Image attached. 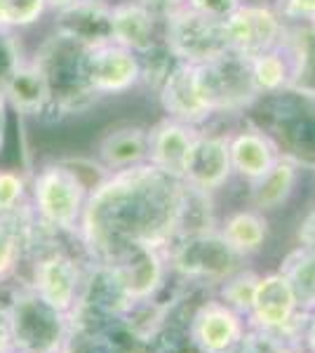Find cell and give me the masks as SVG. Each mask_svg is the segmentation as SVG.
I'll list each match as a JSON object with an SVG mask.
<instances>
[{
    "label": "cell",
    "mask_w": 315,
    "mask_h": 353,
    "mask_svg": "<svg viewBox=\"0 0 315 353\" xmlns=\"http://www.w3.org/2000/svg\"><path fill=\"white\" fill-rule=\"evenodd\" d=\"M184 179L141 163L96 181L76 233L85 259L111 264L134 248L165 250L179 236Z\"/></svg>",
    "instance_id": "1"
},
{
    "label": "cell",
    "mask_w": 315,
    "mask_h": 353,
    "mask_svg": "<svg viewBox=\"0 0 315 353\" xmlns=\"http://www.w3.org/2000/svg\"><path fill=\"white\" fill-rule=\"evenodd\" d=\"M88 50L71 38L54 33L40 45L36 64L43 71L50 90L48 111L57 116L80 113L94 104L99 94L88 81Z\"/></svg>",
    "instance_id": "2"
},
{
    "label": "cell",
    "mask_w": 315,
    "mask_h": 353,
    "mask_svg": "<svg viewBox=\"0 0 315 353\" xmlns=\"http://www.w3.org/2000/svg\"><path fill=\"white\" fill-rule=\"evenodd\" d=\"M170 273L184 285L216 288L219 283L245 269V259L228 245L219 226L207 231L181 233L165 248Z\"/></svg>",
    "instance_id": "3"
},
{
    "label": "cell",
    "mask_w": 315,
    "mask_h": 353,
    "mask_svg": "<svg viewBox=\"0 0 315 353\" xmlns=\"http://www.w3.org/2000/svg\"><path fill=\"white\" fill-rule=\"evenodd\" d=\"M12 349L21 353H64L73 334L71 316L43 297L28 283L17 288L5 304Z\"/></svg>",
    "instance_id": "4"
},
{
    "label": "cell",
    "mask_w": 315,
    "mask_h": 353,
    "mask_svg": "<svg viewBox=\"0 0 315 353\" xmlns=\"http://www.w3.org/2000/svg\"><path fill=\"white\" fill-rule=\"evenodd\" d=\"M263 123L283 156L315 168V92L285 88L263 94Z\"/></svg>",
    "instance_id": "5"
},
{
    "label": "cell",
    "mask_w": 315,
    "mask_h": 353,
    "mask_svg": "<svg viewBox=\"0 0 315 353\" xmlns=\"http://www.w3.org/2000/svg\"><path fill=\"white\" fill-rule=\"evenodd\" d=\"M90 186L80 170L64 163L45 165L31 181V208L40 221L61 236L76 238Z\"/></svg>",
    "instance_id": "6"
},
{
    "label": "cell",
    "mask_w": 315,
    "mask_h": 353,
    "mask_svg": "<svg viewBox=\"0 0 315 353\" xmlns=\"http://www.w3.org/2000/svg\"><path fill=\"white\" fill-rule=\"evenodd\" d=\"M136 301L130 297L111 264L85 261L83 285L78 301L71 311V323L76 332H96V330L118 327Z\"/></svg>",
    "instance_id": "7"
},
{
    "label": "cell",
    "mask_w": 315,
    "mask_h": 353,
    "mask_svg": "<svg viewBox=\"0 0 315 353\" xmlns=\"http://www.w3.org/2000/svg\"><path fill=\"white\" fill-rule=\"evenodd\" d=\"M198 85L210 111H238L250 106L259 97V90L252 76V59L236 50L196 66Z\"/></svg>",
    "instance_id": "8"
},
{
    "label": "cell",
    "mask_w": 315,
    "mask_h": 353,
    "mask_svg": "<svg viewBox=\"0 0 315 353\" xmlns=\"http://www.w3.org/2000/svg\"><path fill=\"white\" fill-rule=\"evenodd\" d=\"M165 43L184 64H205L231 50L226 24L191 8H176L167 14Z\"/></svg>",
    "instance_id": "9"
},
{
    "label": "cell",
    "mask_w": 315,
    "mask_h": 353,
    "mask_svg": "<svg viewBox=\"0 0 315 353\" xmlns=\"http://www.w3.org/2000/svg\"><path fill=\"white\" fill-rule=\"evenodd\" d=\"M306 313L308 311L299 309V301L292 292L287 278L276 271L259 276L254 301L247 313V325L268 330V332H280L301 344Z\"/></svg>",
    "instance_id": "10"
},
{
    "label": "cell",
    "mask_w": 315,
    "mask_h": 353,
    "mask_svg": "<svg viewBox=\"0 0 315 353\" xmlns=\"http://www.w3.org/2000/svg\"><path fill=\"white\" fill-rule=\"evenodd\" d=\"M85 261L88 259L73 257L68 250L59 248V245L50 248L33 257L28 285L48 304L71 316L80 294V285H83Z\"/></svg>",
    "instance_id": "11"
},
{
    "label": "cell",
    "mask_w": 315,
    "mask_h": 353,
    "mask_svg": "<svg viewBox=\"0 0 315 353\" xmlns=\"http://www.w3.org/2000/svg\"><path fill=\"white\" fill-rule=\"evenodd\" d=\"M247 318L216 297L203 299L186 323L188 344L196 353H233L247 332Z\"/></svg>",
    "instance_id": "12"
},
{
    "label": "cell",
    "mask_w": 315,
    "mask_h": 353,
    "mask_svg": "<svg viewBox=\"0 0 315 353\" xmlns=\"http://www.w3.org/2000/svg\"><path fill=\"white\" fill-rule=\"evenodd\" d=\"M223 24H226L231 50L250 59L276 48L285 33L280 14L261 5H240L228 19H223Z\"/></svg>",
    "instance_id": "13"
},
{
    "label": "cell",
    "mask_w": 315,
    "mask_h": 353,
    "mask_svg": "<svg viewBox=\"0 0 315 353\" xmlns=\"http://www.w3.org/2000/svg\"><path fill=\"white\" fill-rule=\"evenodd\" d=\"M111 266L118 271L125 290L134 301L160 297L167 290L172 276L167 259H165V250L156 248H134L113 259Z\"/></svg>",
    "instance_id": "14"
},
{
    "label": "cell",
    "mask_w": 315,
    "mask_h": 353,
    "mask_svg": "<svg viewBox=\"0 0 315 353\" xmlns=\"http://www.w3.org/2000/svg\"><path fill=\"white\" fill-rule=\"evenodd\" d=\"M308 52L303 48L301 38L292 41L283 38L278 41L276 48L266 50V52L252 57V76L259 94H271L285 88H294V83L301 78L303 68H306Z\"/></svg>",
    "instance_id": "15"
},
{
    "label": "cell",
    "mask_w": 315,
    "mask_h": 353,
    "mask_svg": "<svg viewBox=\"0 0 315 353\" xmlns=\"http://www.w3.org/2000/svg\"><path fill=\"white\" fill-rule=\"evenodd\" d=\"M88 81L96 94L125 92L139 83L136 52L118 43H106L88 50Z\"/></svg>",
    "instance_id": "16"
},
{
    "label": "cell",
    "mask_w": 315,
    "mask_h": 353,
    "mask_svg": "<svg viewBox=\"0 0 315 353\" xmlns=\"http://www.w3.org/2000/svg\"><path fill=\"white\" fill-rule=\"evenodd\" d=\"M233 172L231 149H228V137L219 134H198L193 141V149L188 153V161L181 179L188 186L200 191H216L228 181Z\"/></svg>",
    "instance_id": "17"
},
{
    "label": "cell",
    "mask_w": 315,
    "mask_h": 353,
    "mask_svg": "<svg viewBox=\"0 0 315 353\" xmlns=\"http://www.w3.org/2000/svg\"><path fill=\"white\" fill-rule=\"evenodd\" d=\"M57 33L71 38L85 48L113 43V12L101 0H78L59 10Z\"/></svg>",
    "instance_id": "18"
},
{
    "label": "cell",
    "mask_w": 315,
    "mask_h": 353,
    "mask_svg": "<svg viewBox=\"0 0 315 353\" xmlns=\"http://www.w3.org/2000/svg\"><path fill=\"white\" fill-rule=\"evenodd\" d=\"M163 109L170 113L174 121L196 125L210 116V106L203 99L198 85V73L196 64H179L174 66V71L167 76V81L163 83V88L158 90Z\"/></svg>",
    "instance_id": "19"
},
{
    "label": "cell",
    "mask_w": 315,
    "mask_h": 353,
    "mask_svg": "<svg viewBox=\"0 0 315 353\" xmlns=\"http://www.w3.org/2000/svg\"><path fill=\"white\" fill-rule=\"evenodd\" d=\"M200 132L193 130V125L181 121H163L148 132V156L146 163L163 170L167 174H174L181 179L188 161V153L193 149V141Z\"/></svg>",
    "instance_id": "20"
},
{
    "label": "cell",
    "mask_w": 315,
    "mask_h": 353,
    "mask_svg": "<svg viewBox=\"0 0 315 353\" xmlns=\"http://www.w3.org/2000/svg\"><path fill=\"white\" fill-rule=\"evenodd\" d=\"M228 149H231L233 172H238L240 176H245L250 181L266 174L276 165L278 158L283 156L276 146V141L266 132H261V130L238 132L233 139H228Z\"/></svg>",
    "instance_id": "21"
},
{
    "label": "cell",
    "mask_w": 315,
    "mask_h": 353,
    "mask_svg": "<svg viewBox=\"0 0 315 353\" xmlns=\"http://www.w3.org/2000/svg\"><path fill=\"white\" fill-rule=\"evenodd\" d=\"M0 97L5 101H10V106L19 113H31V116H40L48 113L50 106V90L48 81H45L43 71L38 68L36 61H19L12 73L8 76Z\"/></svg>",
    "instance_id": "22"
},
{
    "label": "cell",
    "mask_w": 315,
    "mask_h": 353,
    "mask_svg": "<svg viewBox=\"0 0 315 353\" xmlns=\"http://www.w3.org/2000/svg\"><path fill=\"white\" fill-rule=\"evenodd\" d=\"M296 179H299V165L287 156H280L266 174L252 181V205L256 212H271L287 203L294 193Z\"/></svg>",
    "instance_id": "23"
},
{
    "label": "cell",
    "mask_w": 315,
    "mask_h": 353,
    "mask_svg": "<svg viewBox=\"0 0 315 353\" xmlns=\"http://www.w3.org/2000/svg\"><path fill=\"white\" fill-rule=\"evenodd\" d=\"M113 12V43L123 45L132 52H141L153 45V26L156 14L144 3H125L116 5Z\"/></svg>",
    "instance_id": "24"
},
{
    "label": "cell",
    "mask_w": 315,
    "mask_h": 353,
    "mask_svg": "<svg viewBox=\"0 0 315 353\" xmlns=\"http://www.w3.org/2000/svg\"><path fill=\"white\" fill-rule=\"evenodd\" d=\"M148 132L141 128H123L106 134L99 144V158L111 172L146 163Z\"/></svg>",
    "instance_id": "25"
},
{
    "label": "cell",
    "mask_w": 315,
    "mask_h": 353,
    "mask_svg": "<svg viewBox=\"0 0 315 353\" xmlns=\"http://www.w3.org/2000/svg\"><path fill=\"white\" fill-rule=\"evenodd\" d=\"M219 231L236 252H240L243 257H250V254L259 252L263 243H266L268 224L256 210H240V212L226 217Z\"/></svg>",
    "instance_id": "26"
},
{
    "label": "cell",
    "mask_w": 315,
    "mask_h": 353,
    "mask_svg": "<svg viewBox=\"0 0 315 353\" xmlns=\"http://www.w3.org/2000/svg\"><path fill=\"white\" fill-rule=\"evenodd\" d=\"M280 273L287 278L292 292L301 311L315 309V254L303 248H294L280 264Z\"/></svg>",
    "instance_id": "27"
},
{
    "label": "cell",
    "mask_w": 315,
    "mask_h": 353,
    "mask_svg": "<svg viewBox=\"0 0 315 353\" xmlns=\"http://www.w3.org/2000/svg\"><path fill=\"white\" fill-rule=\"evenodd\" d=\"M256 283H259V276L254 271L240 269L216 285V299L223 301L226 306H231L233 311H238L240 316L247 318L252 301H254Z\"/></svg>",
    "instance_id": "28"
},
{
    "label": "cell",
    "mask_w": 315,
    "mask_h": 353,
    "mask_svg": "<svg viewBox=\"0 0 315 353\" xmlns=\"http://www.w3.org/2000/svg\"><path fill=\"white\" fill-rule=\"evenodd\" d=\"M136 59H139V81L146 83L148 88L160 90L163 83L167 81V76L174 71V66L179 64V59L174 57V52L165 45H148L146 50L136 52Z\"/></svg>",
    "instance_id": "29"
},
{
    "label": "cell",
    "mask_w": 315,
    "mask_h": 353,
    "mask_svg": "<svg viewBox=\"0 0 315 353\" xmlns=\"http://www.w3.org/2000/svg\"><path fill=\"white\" fill-rule=\"evenodd\" d=\"M233 353H303L301 344L280 332H268V330L247 327L243 341Z\"/></svg>",
    "instance_id": "30"
},
{
    "label": "cell",
    "mask_w": 315,
    "mask_h": 353,
    "mask_svg": "<svg viewBox=\"0 0 315 353\" xmlns=\"http://www.w3.org/2000/svg\"><path fill=\"white\" fill-rule=\"evenodd\" d=\"M26 179L12 170H0V219L19 212L26 201Z\"/></svg>",
    "instance_id": "31"
},
{
    "label": "cell",
    "mask_w": 315,
    "mask_h": 353,
    "mask_svg": "<svg viewBox=\"0 0 315 353\" xmlns=\"http://www.w3.org/2000/svg\"><path fill=\"white\" fill-rule=\"evenodd\" d=\"M24 259V250L8 219H0V283L8 281Z\"/></svg>",
    "instance_id": "32"
},
{
    "label": "cell",
    "mask_w": 315,
    "mask_h": 353,
    "mask_svg": "<svg viewBox=\"0 0 315 353\" xmlns=\"http://www.w3.org/2000/svg\"><path fill=\"white\" fill-rule=\"evenodd\" d=\"M10 26H28L48 8L45 0H5Z\"/></svg>",
    "instance_id": "33"
},
{
    "label": "cell",
    "mask_w": 315,
    "mask_h": 353,
    "mask_svg": "<svg viewBox=\"0 0 315 353\" xmlns=\"http://www.w3.org/2000/svg\"><path fill=\"white\" fill-rule=\"evenodd\" d=\"M243 5V0H188V8L212 19H228Z\"/></svg>",
    "instance_id": "34"
},
{
    "label": "cell",
    "mask_w": 315,
    "mask_h": 353,
    "mask_svg": "<svg viewBox=\"0 0 315 353\" xmlns=\"http://www.w3.org/2000/svg\"><path fill=\"white\" fill-rule=\"evenodd\" d=\"M280 19H308L315 21V0H278Z\"/></svg>",
    "instance_id": "35"
},
{
    "label": "cell",
    "mask_w": 315,
    "mask_h": 353,
    "mask_svg": "<svg viewBox=\"0 0 315 353\" xmlns=\"http://www.w3.org/2000/svg\"><path fill=\"white\" fill-rule=\"evenodd\" d=\"M296 241H299V248L315 254V208L306 214V217H303V221L299 224Z\"/></svg>",
    "instance_id": "36"
},
{
    "label": "cell",
    "mask_w": 315,
    "mask_h": 353,
    "mask_svg": "<svg viewBox=\"0 0 315 353\" xmlns=\"http://www.w3.org/2000/svg\"><path fill=\"white\" fill-rule=\"evenodd\" d=\"M301 349L306 353H315V309L306 313V323H303L301 332Z\"/></svg>",
    "instance_id": "37"
},
{
    "label": "cell",
    "mask_w": 315,
    "mask_h": 353,
    "mask_svg": "<svg viewBox=\"0 0 315 353\" xmlns=\"http://www.w3.org/2000/svg\"><path fill=\"white\" fill-rule=\"evenodd\" d=\"M12 339H10V327H8V313H5V304L0 309V353H12Z\"/></svg>",
    "instance_id": "38"
},
{
    "label": "cell",
    "mask_w": 315,
    "mask_h": 353,
    "mask_svg": "<svg viewBox=\"0 0 315 353\" xmlns=\"http://www.w3.org/2000/svg\"><path fill=\"white\" fill-rule=\"evenodd\" d=\"M141 3H144L153 14L163 12L165 17H167L172 10H176V5H179L181 0H141Z\"/></svg>",
    "instance_id": "39"
},
{
    "label": "cell",
    "mask_w": 315,
    "mask_h": 353,
    "mask_svg": "<svg viewBox=\"0 0 315 353\" xmlns=\"http://www.w3.org/2000/svg\"><path fill=\"white\" fill-rule=\"evenodd\" d=\"M45 3L52 5V8H57V10H64V8H68V5L78 3V0H45Z\"/></svg>",
    "instance_id": "40"
},
{
    "label": "cell",
    "mask_w": 315,
    "mask_h": 353,
    "mask_svg": "<svg viewBox=\"0 0 315 353\" xmlns=\"http://www.w3.org/2000/svg\"><path fill=\"white\" fill-rule=\"evenodd\" d=\"M313 24H315V21H313ZM313 36H315V26H313Z\"/></svg>",
    "instance_id": "41"
},
{
    "label": "cell",
    "mask_w": 315,
    "mask_h": 353,
    "mask_svg": "<svg viewBox=\"0 0 315 353\" xmlns=\"http://www.w3.org/2000/svg\"><path fill=\"white\" fill-rule=\"evenodd\" d=\"M12 353H21V351H12Z\"/></svg>",
    "instance_id": "42"
},
{
    "label": "cell",
    "mask_w": 315,
    "mask_h": 353,
    "mask_svg": "<svg viewBox=\"0 0 315 353\" xmlns=\"http://www.w3.org/2000/svg\"><path fill=\"white\" fill-rule=\"evenodd\" d=\"M303 353H306V351H303Z\"/></svg>",
    "instance_id": "43"
}]
</instances>
